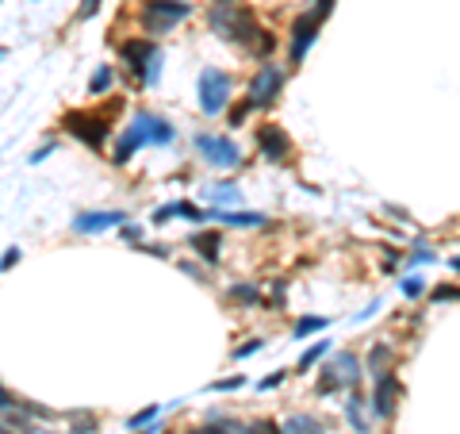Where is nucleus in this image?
<instances>
[{
  "mask_svg": "<svg viewBox=\"0 0 460 434\" xmlns=\"http://www.w3.org/2000/svg\"><path fill=\"white\" fill-rule=\"evenodd\" d=\"M261 350V338H249L246 346H238V350H234V358H249V354H257Z\"/></svg>",
  "mask_w": 460,
  "mask_h": 434,
  "instance_id": "obj_30",
  "label": "nucleus"
},
{
  "mask_svg": "<svg viewBox=\"0 0 460 434\" xmlns=\"http://www.w3.org/2000/svg\"><path fill=\"white\" fill-rule=\"evenodd\" d=\"M96 8H100V0H85V4H81V12H85V16H92Z\"/></svg>",
  "mask_w": 460,
  "mask_h": 434,
  "instance_id": "obj_35",
  "label": "nucleus"
},
{
  "mask_svg": "<svg viewBox=\"0 0 460 434\" xmlns=\"http://www.w3.org/2000/svg\"><path fill=\"white\" fill-rule=\"evenodd\" d=\"M230 300H238V304H261V293H257L254 284H234V288H230Z\"/></svg>",
  "mask_w": 460,
  "mask_h": 434,
  "instance_id": "obj_21",
  "label": "nucleus"
},
{
  "mask_svg": "<svg viewBox=\"0 0 460 434\" xmlns=\"http://www.w3.org/2000/svg\"><path fill=\"white\" fill-rule=\"evenodd\" d=\"M434 300H437V304H445V300H460V288H445V284H441V288L434 293Z\"/></svg>",
  "mask_w": 460,
  "mask_h": 434,
  "instance_id": "obj_31",
  "label": "nucleus"
},
{
  "mask_svg": "<svg viewBox=\"0 0 460 434\" xmlns=\"http://www.w3.org/2000/svg\"><path fill=\"white\" fill-rule=\"evenodd\" d=\"M357 373H361V361H357L353 354H337L334 365L322 369V376H319V392H337L342 384H357Z\"/></svg>",
  "mask_w": 460,
  "mask_h": 434,
  "instance_id": "obj_7",
  "label": "nucleus"
},
{
  "mask_svg": "<svg viewBox=\"0 0 460 434\" xmlns=\"http://www.w3.org/2000/svg\"><path fill=\"white\" fill-rule=\"evenodd\" d=\"M280 89H284V69L265 62V66L257 69L254 85H249V104H272L280 96Z\"/></svg>",
  "mask_w": 460,
  "mask_h": 434,
  "instance_id": "obj_8",
  "label": "nucleus"
},
{
  "mask_svg": "<svg viewBox=\"0 0 460 434\" xmlns=\"http://www.w3.org/2000/svg\"><path fill=\"white\" fill-rule=\"evenodd\" d=\"M284 376H288V373H272L269 381H261V384H257V388H261V392H269V388H276V384L284 381Z\"/></svg>",
  "mask_w": 460,
  "mask_h": 434,
  "instance_id": "obj_32",
  "label": "nucleus"
},
{
  "mask_svg": "<svg viewBox=\"0 0 460 434\" xmlns=\"http://www.w3.org/2000/svg\"><path fill=\"white\" fill-rule=\"evenodd\" d=\"M434 258H437V254H434V250H426V246L411 250V266H414V261H418V266H426V261H434Z\"/></svg>",
  "mask_w": 460,
  "mask_h": 434,
  "instance_id": "obj_29",
  "label": "nucleus"
},
{
  "mask_svg": "<svg viewBox=\"0 0 460 434\" xmlns=\"http://www.w3.org/2000/svg\"><path fill=\"white\" fill-rule=\"evenodd\" d=\"M172 216H184V219H192V223H204L207 211H200L196 204H188V200H172V204H165V208L154 211V223H169Z\"/></svg>",
  "mask_w": 460,
  "mask_h": 434,
  "instance_id": "obj_14",
  "label": "nucleus"
},
{
  "mask_svg": "<svg viewBox=\"0 0 460 434\" xmlns=\"http://www.w3.org/2000/svg\"><path fill=\"white\" fill-rule=\"evenodd\" d=\"M238 434H284V426H276V423H242Z\"/></svg>",
  "mask_w": 460,
  "mask_h": 434,
  "instance_id": "obj_24",
  "label": "nucleus"
},
{
  "mask_svg": "<svg viewBox=\"0 0 460 434\" xmlns=\"http://www.w3.org/2000/svg\"><path fill=\"white\" fill-rule=\"evenodd\" d=\"M395 396H399V376H395V373H380L376 392H372V411H376L380 419H387L395 411Z\"/></svg>",
  "mask_w": 460,
  "mask_h": 434,
  "instance_id": "obj_13",
  "label": "nucleus"
},
{
  "mask_svg": "<svg viewBox=\"0 0 460 434\" xmlns=\"http://www.w3.org/2000/svg\"><path fill=\"white\" fill-rule=\"evenodd\" d=\"M207 19H211V31L219 35V39L238 42V46H254V42H257V51H261L265 31H257L254 16H249L242 4H215Z\"/></svg>",
  "mask_w": 460,
  "mask_h": 434,
  "instance_id": "obj_1",
  "label": "nucleus"
},
{
  "mask_svg": "<svg viewBox=\"0 0 460 434\" xmlns=\"http://www.w3.org/2000/svg\"><path fill=\"white\" fill-rule=\"evenodd\" d=\"M157 411H161V408H157V403H150L146 411H139V415L127 419V426H131V431H142V426H150V423L157 419Z\"/></svg>",
  "mask_w": 460,
  "mask_h": 434,
  "instance_id": "obj_23",
  "label": "nucleus"
},
{
  "mask_svg": "<svg viewBox=\"0 0 460 434\" xmlns=\"http://www.w3.org/2000/svg\"><path fill=\"white\" fill-rule=\"evenodd\" d=\"M112 81H115L112 66H100L96 73H92V81H89V92H92V96H100L104 89H112Z\"/></svg>",
  "mask_w": 460,
  "mask_h": 434,
  "instance_id": "obj_20",
  "label": "nucleus"
},
{
  "mask_svg": "<svg viewBox=\"0 0 460 434\" xmlns=\"http://www.w3.org/2000/svg\"><path fill=\"white\" fill-rule=\"evenodd\" d=\"M119 54H123L127 69H131V77L139 85H154L157 77H161V51H157L154 42L146 39H131L119 46Z\"/></svg>",
  "mask_w": 460,
  "mask_h": 434,
  "instance_id": "obj_2",
  "label": "nucleus"
},
{
  "mask_svg": "<svg viewBox=\"0 0 460 434\" xmlns=\"http://www.w3.org/2000/svg\"><path fill=\"white\" fill-rule=\"evenodd\" d=\"M399 288H402V296H422L426 293V281L414 273V277H407V281H399Z\"/></svg>",
  "mask_w": 460,
  "mask_h": 434,
  "instance_id": "obj_25",
  "label": "nucleus"
},
{
  "mask_svg": "<svg viewBox=\"0 0 460 434\" xmlns=\"http://www.w3.org/2000/svg\"><path fill=\"white\" fill-rule=\"evenodd\" d=\"M326 350H330V342H315V346H311V350H307V354H303V358H299V369H311V365H315V361H319V358H322V354H326Z\"/></svg>",
  "mask_w": 460,
  "mask_h": 434,
  "instance_id": "obj_26",
  "label": "nucleus"
},
{
  "mask_svg": "<svg viewBox=\"0 0 460 434\" xmlns=\"http://www.w3.org/2000/svg\"><path fill=\"white\" fill-rule=\"evenodd\" d=\"M196 150L204 154L211 166H219V169L238 166V162H242V150L227 139V134H196Z\"/></svg>",
  "mask_w": 460,
  "mask_h": 434,
  "instance_id": "obj_6",
  "label": "nucleus"
},
{
  "mask_svg": "<svg viewBox=\"0 0 460 434\" xmlns=\"http://www.w3.org/2000/svg\"><path fill=\"white\" fill-rule=\"evenodd\" d=\"M188 12H192V4H184V0H150L146 8H142V27L150 35H165L169 27L181 24Z\"/></svg>",
  "mask_w": 460,
  "mask_h": 434,
  "instance_id": "obj_4",
  "label": "nucleus"
},
{
  "mask_svg": "<svg viewBox=\"0 0 460 434\" xmlns=\"http://www.w3.org/2000/svg\"><path fill=\"white\" fill-rule=\"evenodd\" d=\"M112 227H127V211H81L73 219V231L81 234H100L112 231Z\"/></svg>",
  "mask_w": 460,
  "mask_h": 434,
  "instance_id": "obj_12",
  "label": "nucleus"
},
{
  "mask_svg": "<svg viewBox=\"0 0 460 434\" xmlns=\"http://www.w3.org/2000/svg\"><path fill=\"white\" fill-rule=\"evenodd\" d=\"M192 434H230V426H196Z\"/></svg>",
  "mask_w": 460,
  "mask_h": 434,
  "instance_id": "obj_33",
  "label": "nucleus"
},
{
  "mask_svg": "<svg viewBox=\"0 0 460 434\" xmlns=\"http://www.w3.org/2000/svg\"><path fill=\"white\" fill-rule=\"evenodd\" d=\"M242 384H246V376H227V381H215L211 388L215 392H227V388H242Z\"/></svg>",
  "mask_w": 460,
  "mask_h": 434,
  "instance_id": "obj_28",
  "label": "nucleus"
},
{
  "mask_svg": "<svg viewBox=\"0 0 460 434\" xmlns=\"http://www.w3.org/2000/svg\"><path fill=\"white\" fill-rule=\"evenodd\" d=\"M322 327H326V319H322V315H303V319L296 323V338H307V334L322 331Z\"/></svg>",
  "mask_w": 460,
  "mask_h": 434,
  "instance_id": "obj_22",
  "label": "nucleus"
},
{
  "mask_svg": "<svg viewBox=\"0 0 460 434\" xmlns=\"http://www.w3.org/2000/svg\"><path fill=\"white\" fill-rule=\"evenodd\" d=\"M257 150H261V158H269V162H288V154H292V139L284 134V127L261 123L257 127Z\"/></svg>",
  "mask_w": 460,
  "mask_h": 434,
  "instance_id": "obj_10",
  "label": "nucleus"
},
{
  "mask_svg": "<svg viewBox=\"0 0 460 434\" xmlns=\"http://www.w3.org/2000/svg\"><path fill=\"white\" fill-rule=\"evenodd\" d=\"M66 131L77 134L85 146L100 150V146L107 142V119L104 116H89V112H73V116H66Z\"/></svg>",
  "mask_w": 460,
  "mask_h": 434,
  "instance_id": "obj_5",
  "label": "nucleus"
},
{
  "mask_svg": "<svg viewBox=\"0 0 460 434\" xmlns=\"http://www.w3.org/2000/svg\"><path fill=\"white\" fill-rule=\"evenodd\" d=\"M384 358H387V350H384V346H372V354H369V369H372V373H380Z\"/></svg>",
  "mask_w": 460,
  "mask_h": 434,
  "instance_id": "obj_27",
  "label": "nucleus"
},
{
  "mask_svg": "<svg viewBox=\"0 0 460 434\" xmlns=\"http://www.w3.org/2000/svg\"><path fill=\"white\" fill-rule=\"evenodd\" d=\"M284 434H326V431H322V423L315 415H292L284 423Z\"/></svg>",
  "mask_w": 460,
  "mask_h": 434,
  "instance_id": "obj_17",
  "label": "nucleus"
},
{
  "mask_svg": "<svg viewBox=\"0 0 460 434\" xmlns=\"http://www.w3.org/2000/svg\"><path fill=\"white\" fill-rule=\"evenodd\" d=\"M207 219H219V223H227V227H265L269 223V216H261V211H234V208L207 211Z\"/></svg>",
  "mask_w": 460,
  "mask_h": 434,
  "instance_id": "obj_15",
  "label": "nucleus"
},
{
  "mask_svg": "<svg viewBox=\"0 0 460 434\" xmlns=\"http://www.w3.org/2000/svg\"><path fill=\"white\" fill-rule=\"evenodd\" d=\"M449 266H452V269H460V258H452V261H449Z\"/></svg>",
  "mask_w": 460,
  "mask_h": 434,
  "instance_id": "obj_36",
  "label": "nucleus"
},
{
  "mask_svg": "<svg viewBox=\"0 0 460 434\" xmlns=\"http://www.w3.org/2000/svg\"><path fill=\"white\" fill-rule=\"evenodd\" d=\"M319 12H307V16H299L296 24H292V42H288V54H292V66H299V62L307 58V51H311L315 42V31H319Z\"/></svg>",
  "mask_w": 460,
  "mask_h": 434,
  "instance_id": "obj_9",
  "label": "nucleus"
},
{
  "mask_svg": "<svg viewBox=\"0 0 460 434\" xmlns=\"http://www.w3.org/2000/svg\"><path fill=\"white\" fill-rule=\"evenodd\" d=\"M196 92H200V108H204V116H219V112L230 104V77L222 73V69L207 66L204 73H200V81H196Z\"/></svg>",
  "mask_w": 460,
  "mask_h": 434,
  "instance_id": "obj_3",
  "label": "nucleus"
},
{
  "mask_svg": "<svg viewBox=\"0 0 460 434\" xmlns=\"http://www.w3.org/2000/svg\"><path fill=\"white\" fill-rule=\"evenodd\" d=\"M131 127L142 134V142H146V146H165V142H172V139H177V131H172V123H169V119L154 116V112H139Z\"/></svg>",
  "mask_w": 460,
  "mask_h": 434,
  "instance_id": "obj_11",
  "label": "nucleus"
},
{
  "mask_svg": "<svg viewBox=\"0 0 460 434\" xmlns=\"http://www.w3.org/2000/svg\"><path fill=\"white\" fill-rule=\"evenodd\" d=\"M361 396H349V403H345V419H349V423H353V431L357 434H369V419H364V411H361Z\"/></svg>",
  "mask_w": 460,
  "mask_h": 434,
  "instance_id": "obj_18",
  "label": "nucleus"
},
{
  "mask_svg": "<svg viewBox=\"0 0 460 434\" xmlns=\"http://www.w3.org/2000/svg\"><path fill=\"white\" fill-rule=\"evenodd\" d=\"M192 246H196V254H204V261H219V250H222V238L215 231H200L196 238H192Z\"/></svg>",
  "mask_w": 460,
  "mask_h": 434,
  "instance_id": "obj_16",
  "label": "nucleus"
},
{
  "mask_svg": "<svg viewBox=\"0 0 460 434\" xmlns=\"http://www.w3.org/2000/svg\"><path fill=\"white\" fill-rule=\"evenodd\" d=\"M16 261H19V250H16V246H8V254H4V269H12Z\"/></svg>",
  "mask_w": 460,
  "mask_h": 434,
  "instance_id": "obj_34",
  "label": "nucleus"
},
{
  "mask_svg": "<svg viewBox=\"0 0 460 434\" xmlns=\"http://www.w3.org/2000/svg\"><path fill=\"white\" fill-rule=\"evenodd\" d=\"M215 4H238V0H215Z\"/></svg>",
  "mask_w": 460,
  "mask_h": 434,
  "instance_id": "obj_37",
  "label": "nucleus"
},
{
  "mask_svg": "<svg viewBox=\"0 0 460 434\" xmlns=\"http://www.w3.org/2000/svg\"><path fill=\"white\" fill-rule=\"evenodd\" d=\"M207 200L211 204H230V208H234V204L242 200V192L234 189V184H211V189H207Z\"/></svg>",
  "mask_w": 460,
  "mask_h": 434,
  "instance_id": "obj_19",
  "label": "nucleus"
}]
</instances>
